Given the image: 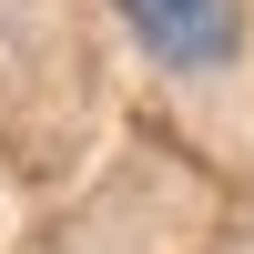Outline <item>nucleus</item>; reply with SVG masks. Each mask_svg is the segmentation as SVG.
<instances>
[{
	"label": "nucleus",
	"mask_w": 254,
	"mask_h": 254,
	"mask_svg": "<svg viewBox=\"0 0 254 254\" xmlns=\"http://www.w3.org/2000/svg\"><path fill=\"white\" fill-rule=\"evenodd\" d=\"M163 71H224L244 41V0H112Z\"/></svg>",
	"instance_id": "1"
}]
</instances>
